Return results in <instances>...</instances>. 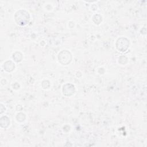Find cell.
Returning <instances> with one entry per match:
<instances>
[{
  "label": "cell",
  "mask_w": 147,
  "mask_h": 147,
  "mask_svg": "<svg viewBox=\"0 0 147 147\" xmlns=\"http://www.w3.org/2000/svg\"><path fill=\"white\" fill-rule=\"evenodd\" d=\"M21 13H20V10L19 11H17L16 16H15V19H18L21 18V19L16 21L17 24L24 25L26 24L29 21V14L28 13L24 10H21Z\"/></svg>",
  "instance_id": "6da1fadb"
},
{
  "label": "cell",
  "mask_w": 147,
  "mask_h": 147,
  "mask_svg": "<svg viewBox=\"0 0 147 147\" xmlns=\"http://www.w3.org/2000/svg\"><path fill=\"white\" fill-rule=\"evenodd\" d=\"M129 42L126 38H121L117 40L116 45L117 49L121 52H125L127 49Z\"/></svg>",
  "instance_id": "7a4b0ae2"
}]
</instances>
